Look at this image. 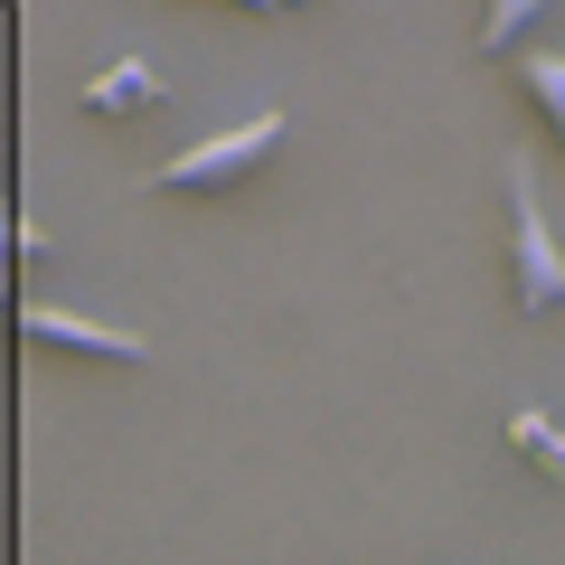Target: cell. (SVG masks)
Returning a JSON list of instances; mask_svg holds the SVG:
<instances>
[{"label": "cell", "instance_id": "8fae6325", "mask_svg": "<svg viewBox=\"0 0 565 565\" xmlns=\"http://www.w3.org/2000/svg\"><path fill=\"white\" fill-rule=\"evenodd\" d=\"M274 10H292V0H274Z\"/></svg>", "mask_w": 565, "mask_h": 565}, {"label": "cell", "instance_id": "6da1fadb", "mask_svg": "<svg viewBox=\"0 0 565 565\" xmlns=\"http://www.w3.org/2000/svg\"><path fill=\"white\" fill-rule=\"evenodd\" d=\"M509 302L519 311H565V245H556L546 199H537L527 151H509Z\"/></svg>", "mask_w": 565, "mask_h": 565}, {"label": "cell", "instance_id": "3957f363", "mask_svg": "<svg viewBox=\"0 0 565 565\" xmlns=\"http://www.w3.org/2000/svg\"><path fill=\"white\" fill-rule=\"evenodd\" d=\"M20 330H29L39 349H85V359H151V340H141V330L85 321V311H66V302H20Z\"/></svg>", "mask_w": 565, "mask_h": 565}, {"label": "cell", "instance_id": "8992f818", "mask_svg": "<svg viewBox=\"0 0 565 565\" xmlns=\"http://www.w3.org/2000/svg\"><path fill=\"white\" fill-rule=\"evenodd\" d=\"M509 444H519V452H527L537 471H556V481H565V424H556V415L519 405V415H509Z\"/></svg>", "mask_w": 565, "mask_h": 565}, {"label": "cell", "instance_id": "52a82bcc", "mask_svg": "<svg viewBox=\"0 0 565 565\" xmlns=\"http://www.w3.org/2000/svg\"><path fill=\"white\" fill-rule=\"evenodd\" d=\"M537 10H546V0H490V10H481V47H490V57H509V47L537 29Z\"/></svg>", "mask_w": 565, "mask_h": 565}, {"label": "cell", "instance_id": "9c48e42d", "mask_svg": "<svg viewBox=\"0 0 565 565\" xmlns=\"http://www.w3.org/2000/svg\"><path fill=\"white\" fill-rule=\"evenodd\" d=\"M0 302H10V255H0Z\"/></svg>", "mask_w": 565, "mask_h": 565}, {"label": "cell", "instance_id": "5b68a950", "mask_svg": "<svg viewBox=\"0 0 565 565\" xmlns=\"http://www.w3.org/2000/svg\"><path fill=\"white\" fill-rule=\"evenodd\" d=\"M519 85H527V104L546 114L556 151H565V47H519Z\"/></svg>", "mask_w": 565, "mask_h": 565}, {"label": "cell", "instance_id": "277c9868", "mask_svg": "<svg viewBox=\"0 0 565 565\" xmlns=\"http://www.w3.org/2000/svg\"><path fill=\"white\" fill-rule=\"evenodd\" d=\"M161 95H170V85H161V66H151V57H114L95 85H85V104H95L104 122H132V114H151Z\"/></svg>", "mask_w": 565, "mask_h": 565}, {"label": "cell", "instance_id": "7a4b0ae2", "mask_svg": "<svg viewBox=\"0 0 565 565\" xmlns=\"http://www.w3.org/2000/svg\"><path fill=\"white\" fill-rule=\"evenodd\" d=\"M274 151H282V114H245V122H226V132L189 141V151H170V161H161V189H180V199H217V189L255 180Z\"/></svg>", "mask_w": 565, "mask_h": 565}, {"label": "cell", "instance_id": "30bf717a", "mask_svg": "<svg viewBox=\"0 0 565 565\" xmlns=\"http://www.w3.org/2000/svg\"><path fill=\"white\" fill-rule=\"evenodd\" d=\"M236 10H274V0H236Z\"/></svg>", "mask_w": 565, "mask_h": 565}, {"label": "cell", "instance_id": "ba28073f", "mask_svg": "<svg viewBox=\"0 0 565 565\" xmlns=\"http://www.w3.org/2000/svg\"><path fill=\"white\" fill-rule=\"evenodd\" d=\"M10 245H20V226H10V207H0V255H10Z\"/></svg>", "mask_w": 565, "mask_h": 565}]
</instances>
